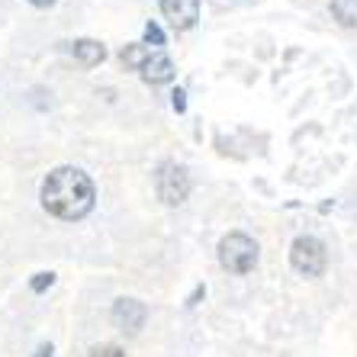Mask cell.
I'll return each instance as SVG.
<instances>
[{
    "instance_id": "obj_10",
    "label": "cell",
    "mask_w": 357,
    "mask_h": 357,
    "mask_svg": "<svg viewBox=\"0 0 357 357\" xmlns=\"http://www.w3.org/2000/svg\"><path fill=\"white\" fill-rule=\"evenodd\" d=\"M332 17L341 26H357V0H332Z\"/></svg>"
},
{
    "instance_id": "obj_12",
    "label": "cell",
    "mask_w": 357,
    "mask_h": 357,
    "mask_svg": "<svg viewBox=\"0 0 357 357\" xmlns=\"http://www.w3.org/2000/svg\"><path fill=\"white\" fill-rule=\"evenodd\" d=\"M52 283H55V274H36L29 287H33V293H45Z\"/></svg>"
},
{
    "instance_id": "obj_3",
    "label": "cell",
    "mask_w": 357,
    "mask_h": 357,
    "mask_svg": "<svg viewBox=\"0 0 357 357\" xmlns=\"http://www.w3.org/2000/svg\"><path fill=\"white\" fill-rule=\"evenodd\" d=\"M290 264H293V271L303 277H322L325 267H328V251H325V245L319 238H312V235H299V238L293 241Z\"/></svg>"
},
{
    "instance_id": "obj_5",
    "label": "cell",
    "mask_w": 357,
    "mask_h": 357,
    "mask_svg": "<svg viewBox=\"0 0 357 357\" xmlns=\"http://www.w3.org/2000/svg\"><path fill=\"white\" fill-rule=\"evenodd\" d=\"M158 3H161L165 20L174 26L177 33H183V29L197 26V20H199V0H158Z\"/></svg>"
},
{
    "instance_id": "obj_13",
    "label": "cell",
    "mask_w": 357,
    "mask_h": 357,
    "mask_svg": "<svg viewBox=\"0 0 357 357\" xmlns=\"http://www.w3.org/2000/svg\"><path fill=\"white\" fill-rule=\"evenodd\" d=\"M91 357H126V351L116 348V344H100V348L91 351Z\"/></svg>"
},
{
    "instance_id": "obj_8",
    "label": "cell",
    "mask_w": 357,
    "mask_h": 357,
    "mask_svg": "<svg viewBox=\"0 0 357 357\" xmlns=\"http://www.w3.org/2000/svg\"><path fill=\"white\" fill-rule=\"evenodd\" d=\"M71 52H75V59L81 61L84 68H97L100 61L107 59V49H103V42H97V39H77L75 45H71Z\"/></svg>"
},
{
    "instance_id": "obj_11",
    "label": "cell",
    "mask_w": 357,
    "mask_h": 357,
    "mask_svg": "<svg viewBox=\"0 0 357 357\" xmlns=\"http://www.w3.org/2000/svg\"><path fill=\"white\" fill-rule=\"evenodd\" d=\"M145 42H149V45H155V49H161V45H165V33H161L158 23L145 26Z\"/></svg>"
},
{
    "instance_id": "obj_7",
    "label": "cell",
    "mask_w": 357,
    "mask_h": 357,
    "mask_svg": "<svg viewBox=\"0 0 357 357\" xmlns=\"http://www.w3.org/2000/svg\"><path fill=\"white\" fill-rule=\"evenodd\" d=\"M142 77H145V84H167L174 77V61L161 52H151V59L142 68Z\"/></svg>"
},
{
    "instance_id": "obj_9",
    "label": "cell",
    "mask_w": 357,
    "mask_h": 357,
    "mask_svg": "<svg viewBox=\"0 0 357 357\" xmlns=\"http://www.w3.org/2000/svg\"><path fill=\"white\" fill-rule=\"evenodd\" d=\"M119 59H123L126 68L142 71V68H145V61L151 59V49H149V45H142V42H135V45H126V49L119 52Z\"/></svg>"
},
{
    "instance_id": "obj_6",
    "label": "cell",
    "mask_w": 357,
    "mask_h": 357,
    "mask_svg": "<svg viewBox=\"0 0 357 357\" xmlns=\"http://www.w3.org/2000/svg\"><path fill=\"white\" fill-rule=\"evenodd\" d=\"M145 316H149V309H145V303H139V299H116V303H113V322L129 335H135L142 325H145Z\"/></svg>"
},
{
    "instance_id": "obj_15",
    "label": "cell",
    "mask_w": 357,
    "mask_h": 357,
    "mask_svg": "<svg viewBox=\"0 0 357 357\" xmlns=\"http://www.w3.org/2000/svg\"><path fill=\"white\" fill-rule=\"evenodd\" d=\"M29 3H33V7H39V10H49V7H55L59 0H29Z\"/></svg>"
},
{
    "instance_id": "obj_1",
    "label": "cell",
    "mask_w": 357,
    "mask_h": 357,
    "mask_svg": "<svg viewBox=\"0 0 357 357\" xmlns=\"http://www.w3.org/2000/svg\"><path fill=\"white\" fill-rule=\"evenodd\" d=\"M93 199H97L93 181L81 167H55L42 181V206L55 219H65V222L84 219L93 209Z\"/></svg>"
},
{
    "instance_id": "obj_16",
    "label": "cell",
    "mask_w": 357,
    "mask_h": 357,
    "mask_svg": "<svg viewBox=\"0 0 357 357\" xmlns=\"http://www.w3.org/2000/svg\"><path fill=\"white\" fill-rule=\"evenodd\" d=\"M36 357H55V351H52V344H39V351H36Z\"/></svg>"
},
{
    "instance_id": "obj_14",
    "label": "cell",
    "mask_w": 357,
    "mask_h": 357,
    "mask_svg": "<svg viewBox=\"0 0 357 357\" xmlns=\"http://www.w3.org/2000/svg\"><path fill=\"white\" fill-rule=\"evenodd\" d=\"M171 97H174V100H171V103H174V109H177V113H183V109H187V100H183L187 93H183V91H174Z\"/></svg>"
},
{
    "instance_id": "obj_2",
    "label": "cell",
    "mask_w": 357,
    "mask_h": 357,
    "mask_svg": "<svg viewBox=\"0 0 357 357\" xmlns=\"http://www.w3.org/2000/svg\"><path fill=\"white\" fill-rule=\"evenodd\" d=\"M219 264L229 274H251L258 264V241L245 232H229L219 241Z\"/></svg>"
},
{
    "instance_id": "obj_4",
    "label": "cell",
    "mask_w": 357,
    "mask_h": 357,
    "mask_svg": "<svg viewBox=\"0 0 357 357\" xmlns=\"http://www.w3.org/2000/svg\"><path fill=\"white\" fill-rule=\"evenodd\" d=\"M155 190H158L161 203L181 206L183 199H187V193H190V177H187V171H183L181 165L165 161V165L158 167V174H155Z\"/></svg>"
}]
</instances>
